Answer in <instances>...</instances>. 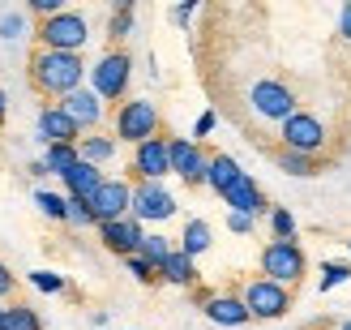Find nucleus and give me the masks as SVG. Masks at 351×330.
I'll return each instance as SVG.
<instances>
[{
    "label": "nucleus",
    "mask_w": 351,
    "mask_h": 330,
    "mask_svg": "<svg viewBox=\"0 0 351 330\" xmlns=\"http://www.w3.org/2000/svg\"><path fill=\"white\" fill-rule=\"evenodd\" d=\"M210 129H215V112H202V120H197V129H193V133H197V137H206Z\"/></svg>",
    "instance_id": "ea45409f"
},
{
    "label": "nucleus",
    "mask_w": 351,
    "mask_h": 330,
    "mask_svg": "<svg viewBox=\"0 0 351 330\" xmlns=\"http://www.w3.org/2000/svg\"><path fill=\"white\" fill-rule=\"evenodd\" d=\"M261 270H266L270 283H300L304 274V253L295 240H270L266 249H261Z\"/></svg>",
    "instance_id": "20e7f679"
},
{
    "label": "nucleus",
    "mask_w": 351,
    "mask_h": 330,
    "mask_svg": "<svg viewBox=\"0 0 351 330\" xmlns=\"http://www.w3.org/2000/svg\"><path fill=\"white\" fill-rule=\"evenodd\" d=\"M322 146H326V129H322L317 116L295 112L283 120V150H295V154H308L313 159V150H322Z\"/></svg>",
    "instance_id": "0eeeda50"
},
{
    "label": "nucleus",
    "mask_w": 351,
    "mask_h": 330,
    "mask_svg": "<svg viewBox=\"0 0 351 330\" xmlns=\"http://www.w3.org/2000/svg\"><path fill=\"white\" fill-rule=\"evenodd\" d=\"M30 13H39L43 22H47V17H56V13H64V9H60V0H30Z\"/></svg>",
    "instance_id": "f704fd0d"
},
{
    "label": "nucleus",
    "mask_w": 351,
    "mask_h": 330,
    "mask_svg": "<svg viewBox=\"0 0 351 330\" xmlns=\"http://www.w3.org/2000/svg\"><path fill=\"white\" fill-rule=\"evenodd\" d=\"M90 211H95V223L129 219V211H133V185L129 180H103L99 193L90 198Z\"/></svg>",
    "instance_id": "6e6552de"
},
{
    "label": "nucleus",
    "mask_w": 351,
    "mask_h": 330,
    "mask_svg": "<svg viewBox=\"0 0 351 330\" xmlns=\"http://www.w3.org/2000/svg\"><path fill=\"white\" fill-rule=\"evenodd\" d=\"M34 206H39L47 219H69V198H60V193H47V189H39V193H34Z\"/></svg>",
    "instance_id": "bb28decb"
},
{
    "label": "nucleus",
    "mask_w": 351,
    "mask_h": 330,
    "mask_svg": "<svg viewBox=\"0 0 351 330\" xmlns=\"http://www.w3.org/2000/svg\"><path fill=\"white\" fill-rule=\"evenodd\" d=\"M347 279H351V266H347V262H326V270H322V292L339 287V283H347Z\"/></svg>",
    "instance_id": "cd10ccee"
},
{
    "label": "nucleus",
    "mask_w": 351,
    "mask_h": 330,
    "mask_svg": "<svg viewBox=\"0 0 351 330\" xmlns=\"http://www.w3.org/2000/svg\"><path fill=\"white\" fill-rule=\"evenodd\" d=\"M206 318L219 322V326H244V322H253V314L244 309L240 296H206Z\"/></svg>",
    "instance_id": "f3484780"
},
{
    "label": "nucleus",
    "mask_w": 351,
    "mask_h": 330,
    "mask_svg": "<svg viewBox=\"0 0 351 330\" xmlns=\"http://www.w3.org/2000/svg\"><path fill=\"white\" fill-rule=\"evenodd\" d=\"M82 163V150L77 146H47V159H43V167L47 172H56V176L64 180L69 176V172H73Z\"/></svg>",
    "instance_id": "412c9836"
},
{
    "label": "nucleus",
    "mask_w": 351,
    "mask_h": 330,
    "mask_svg": "<svg viewBox=\"0 0 351 330\" xmlns=\"http://www.w3.org/2000/svg\"><path fill=\"white\" fill-rule=\"evenodd\" d=\"M39 137H43L47 146H77L82 142V129L64 116V108L56 103V108H43L39 112Z\"/></svg>",
    "instance_id": "4468645a"
},
{
    "label": "nucleus",
    "mask_w": 351,
    "mask_h": 330,
    "mask_svg": "<svg viewBox=\"0 0 351 330\" xmlns=\"http://www.w3.org/2000/svg\"><path fill=\"white\" fill-rule=\"evenodd\" d=\"M125 262H129V270H133V279H142V283H154V279H159V270H154L150 262H146V257H125Z\"/></svg>",
    "instance_id": "473e14b6"
},
{
    "label": "nucleus",
    "mask_w": 351,
    "mask_h": 330,
    "mask_svg": "<svg viewBox=\"0 0 351 330\" xmlns=\"http://www.w3.org/2000/svg\"><path fill=\"white\" fill-rule=\"evenodd\" d=\"M9 292H13V274H9V266H5V262H0V300H5Z\"/></svg>",
    "instance_id": "58836bf2"
},
{
    "label": "nucleus",
    "mask_w": 351,
    "mask_h": 330,
    "mask_svg": "<svg viewBox=\"0 0 351 330\" xmlns=\"http://www.w3.org/2000/svg\"><path fill=\"white\" fill-rule=\"evenodd\" d=\"M270 228H274V240H291V236H295L291 211H274V215H270Z\"/></svg>",
    "instance_id": "7c9ffc66"
},
{
    "label": "nucleus",
    "mask_w": 351,
    "mask_h": 330,
    "mask_svg": "<svg viewBox=\"0 0 351 330\" xmlns=\"http://www.w3.org/2000/svg\"><path fill=\"white\" fill-rule=\"evenodd\" d=\"M180 249H184L189 257H197V253H206V249H210V223H206V219H189Z\"/></svg>",
    "instance_id": "5701e85b"
},
{
    "label": "nucleus",
    "mask_w": 351,
    "mask_h": 330,
    "mask_svg": "<svg viewBox=\"0 0 351 330\" xmlns=\"http://www.w3.org/2000/svg\"><path fill=\"white\" fill-rule=\"evenodd\" d=\"M133 172H137V180H163L167 172H171V150L163 137H150V142H142L133 150Z\"/></svg>",
    "instance_id": "f8f14e48"
},
{
    "label": "nucleus",
    "mask_w": 351,
    "mask_h": 330,
    "mask_svg": "<svg viewBox=\"0 0 351 330\" xmlns=\"http://www.w3.org/2000/svg\"><path fill=\"white\" fill-rule=\"evenodd\" d=\"M129 215L137 223H146V219H171L176 215V198L167 193L159 180H137L133 185V211Z\"/></svg>",
    "instance_id": "9b49d317"
},
{
    "label": "nucleus",
    "mask_w": 351,
    "mask_h": 330,
    "mask_svg": "<svg viewBox=\"0 0 351 330\" xmlns=\"http://www.w3.org/2000/svg\"><path fill=\"white\" fill-rule=\"evenodd\" d=\"M82 78H86V64L73 51H47L39 47L30 56V82L39 95H51V99H69L73 91H82Z\"/></svg>",
    "instance_id": "f257e3e1"
},
{
    "label": "nucleus",
    "mask_w": 351,
    "mask_h": 330,
    "mask_svg": "<svg viewBox=\"0 0 351 330\" xmlns=\"http://www.w3.org/2000/svg\"><path fill=\"white\" fill-rule=\"evenodd\" d=\"M86 39H90V26H86V17L73 13V9H64L56 17H47V22L39 26V47L47 51H77L86 47Z\"/></svg>",
    "instance_id": "f03ea898"
},
{
    "label": "nucleus",
    "mask_w": 351,
    "mask_h": 330,
    "mask_svg": "<svg viewBox=\"0 0 351 330\" xmlns=\"http://www.w3.org/2000/svg\"><path fill=\"white\" fill-rule=\"evenodd\" d=\"M17 34H22V17L5 13V17H0V39H17Z\"/></svg>",
    "instance_id": "72a5a7b5"
},
{
    "label": "nucleus",
    "mask_w": 351,
    "mask_h": 330,
    "mask_svg": "<svg viewBox=\"0 0 351 330\" xmlns=\"http://www.w3.org/2000/svg\"><path fill=\"white\" fill-rule=\"evenodd\" d=\"M60 108H64V116L73 120L77 129H95L99 120H103V99L95 91H86V86H82V91H73L69 99H60Z\"/></svg>",
    "instance_id": "2eb2a0df"
},
{
    "label": "nucleus",
    "mask_w": 351,
    "mask_h": 330,
    "mask_svg": "<svg viewBox=\"0 0 351 330\" xmlns=\"http://www.w3.org/2000/svg\"><path fill=\"white\" fill-rule=\"evenodd\" d=\"M167 150H171V172H176L184 185H206L210 154H206L197 142H189V137H171Z\"/></svg>",
    "instance_id": "9d476101"
},
{
    "label": "nucleus",
    "mask_w": 351,
    "mask_h": 330,
    "mask_svg": "<svg viewBox=\"0 0 351 330\" xmlns=\"http://www.w3.org/2000/svg\"><path fill=\"white\" fill-rule=\"evenodd\" d=\"M223 202L232 206V215H249V219L261 215V206H266V202H261V189H257V180L249 176V172H244V176H240L232 189H227Z\"/></svg>",
    "instance_id": "dca6fc26"
},
{
    "label": "nucleus",
    "mask_w": 351,
    "mask_h": 330,
    "mask_svg": "<svg viewBox=\"0 0 351 330\" xmlns=\"http://www.w3.org/2000/svg\"><path fill=\"white\" fill-rule=\"evenodd\" d=\"M77 150H82V159L86 163H108L112 159V154H116V142H112V137H82V142H77Z\"/></svg>",
    "instance_id": "b1692460"
},
{
    "label": "nucleus",
    "mask_w": 351,
    "mask_h": 330,
    "mask_svg": "<svg viewBox=\"0 0 351 330\" xmlns=\"http://www.w3.org/2000/svg\"><path fill=\"white\" fill-rule=\"evenodd\" d=\"M249 103H253V112L266 116V120H287V116H295V95H291V86L274 82V78L257 82L253 91H249Z\"/></svg>",
    "instance_id": "423d86ee"
},
{
    "label": "nucleus",
    "mask_w": 351,
    "mask_h": 330,
    "mask_svg": "<svg viewBox=\"0 0 351 330\" xmlns=\"http://www.w3.org/2000/svg\"><path fill=\"white\" fill-rule=\"evenodd\" d=\"M99 236H103V245H108L112 253H120V257H133L137 249H142V240H146L142 223H137L133 215L116 219V223H99Z\"/></svg>",
    "instance_id": "ddd939ff"
},
{
    "label": "nucleus",
    "mask_w": 351,
    "mask_h": 330,
    "mask_svg": "<svg viewBox=\"0 0 351 330\" xmlns=\"http://www.w3.org/2000/svg\"><path fill=\"white\" fill-rule=\"evenodd\" d=\"M227 228L244 236V232H253V219H249V215H227Z\"/></svg>",
    "instance_id": "c9c22d12"
},
{
    "label": "nucleus",
    "mask_w": 351,
    "mask_h": 330,
    "mask_svg": "<svg viewBox=\"0 0 351 330\" xmlns=\"http://www.w3.org/2000/svg\"><path fill=\"white\" fill-rule=\"evenodd\" d=\"M163 279L167 283H180V287H189V283H197V266H193V257L184 253V249H171V257L163 262Z\"/></svg>",
    "instance_id": "aec40b11"
},
{
    "label": "nucleus",
    "mask_w": 351,
    "mask_h": 330,
    "mask_svg": "<svg viewBox=\"0 0 351 330\" xmlns=\"http://www.w3.org/2000/svg\"><path fill=\"white\" fill-rule=\"evenodd\" d=\"M30 283L39 287V292H64V279H60V274H51V270H30Z\"/></svg>",
    "instance_id": "2f4dec72"
},
{
    "label": "nucleus",
    "mask_w": 351,
    "mask_h": 330,
    "mask_svg": "<svg viewBox=\"0 0 351 330\" xmlns=\"http://www.w3.org/2000/svg\"><path fill=\"white\" fill-rule=\"evenodd\" d=\"M240 176H244V172H240V163L232 159V154H210V172H206V185L215 189L219 198H223V193H227V189H232Z\"/></svg>",
    "instance_id": "6ab92c4d"
},
{
    "label": "nucleus",
    "mask_w": 351,
    "mask_h": 330,
    "mask_svg": "<svg viewBox=\"0 0 351 330\" xmlns=\"http://www.w3.org/2000/svg\"><path fill=\"white\" fill-rule=\"evenodd\" d=\"M0 330H43V322L30 305H9L5 314H0Z\"/></svg>",
    "instance_id": "4be33fe9"
},
{
    "label": "nucleus",
    "mask_w": 351,
    "mask_h": 330,
    "mask_svg": "<svg viewBox=\"0 0 351 330\" xmlns=\"http://www.w3.org/2000/svg\"><path fill=\"white\" fill-rule=\"evenodd\" d=\"M103 180H108V176H103L95 163H86V159H82V163L64 176V189H69V198H86V202H90V198L99 193V185H103Z\"/></svg>",
    "instance_id": "a211bd4d"
},
{
    "label": "nucleus",
    "mask_w": 351,
    "mask_h": 330,
    "mask_svg": "<svg viewBox=\"0 0 351 330\" xmlns=\"http://www.w3.org/2000/svg\"><path fill=\"white\" fill-rule=\"evenodd\" d=\"M339 34H343V39L351 43V0L343 5V17H339Z\"/></svg>",
    "instance_id": "e433bc0d"
},
{
    "label": "nucleus",
    "mask_w": 351,
    "mask_h": 330,
    "mask_svg": "<svg viewBox=\"0 0 351 330\" xmlns=\"http://www.w3.org/2000/svg\"><path fill=\"white\" fill-rule=\"evenodd\" d=\"M69 223H77V228H90L95 223V211L86 198H69Z\"/></svg>",
    "instance_id": "c756f323"
},
{
    "label": "nucleus",
    "mask_w": 351,
    "mask_h": 330,
    "mask_svg": "<svg viewBox=\"0 0 351 330\" xmlns=\"http://www.w3.org/2000/svg\"><path fill=\"white\" fill-rule=\"evenodd\" d=\"M244 309H249L253 318H283L287 309H291V296H287V287L283 283H270V279H253L249 287H244Z\"/></svg>",
    "instance_id": "39448f33"
},
{
    "label": "nucleus",
    "mask_w": 351,
    "mask_h": 330,
    "mask_svg": "<svg viewBox=\"0 0 351 330\" xmlns=\"http://www.w3.org/2000/svg\"><path fill=\"white\" fill-rule=\"evenodd\" d=\"M129 30H133V5H120V9L112 13V26H108V34H112V39H125Z\"/></svg>",
    "instance_id": "c85d7f7f"
},
{
    "label": "nucleus",
    "mask_w": 351,
    "mask_h": 330,
    "mask_svg": "<svg viewBox=\"0 0 351 330\" xmlns=\"http://www.w3.org/2000/svg\"><path fill=\"white\" fill-rule=\"evenodd\" d=\"M137 257H146V262H150L154 270H163V262L171 257L167 236H146V240H142V249H137Z\"/></svg>",
    "instance_id": "393cba45"
},
{
    "label": "nucleus",
    "mask_w": 351,
    "mask_h": 330,
    "mask_svg": "<svg viewBox=\"0 0 351 330\" xmlns=\"http://www.w3.org/2000/svg\"><path fill=\"white\" fill-rule=\"evenodd\" d=\"M339 330H351V322H343V326H339Z\"/></svg>",
    "instance_id": "79ce46f5"
},
{
    "label": "nucleus",
    "mask_w": 351,
    "mask_h": 330,
    "mask_svg": "<svg viewBox=\"0 0 351 330\" xmlns=\"http://www.w3.org/2000/svg\"><path fill=\"white\" fill-rule=\"evenodd\" d=\"M129 56L125 51H108L95 69H90V82H95V95L99 99H125V86H129Z\"/></svg>",
    "instance_id": "1a4fd4ad"
},
{
    "label": "nucleus",
    "mask_w": 351,
    "mask_h": 330,
    "mask_svg": "<svg viewBox=\"0 0 351 330\" xmlns=\"http://www.w3.org/2000/svg\"><path fill=\"white\" fill-rule=\"evenodd\" d=\"M0 314H5V309H0Z\"/></svg>",
    "instance_id": "37998d69"
},
{
    "label": "nucleus",
    "mask_w": 351,
    "mask_h": 330,
    "mask_svg": "<svg viewBox=\"0 0 351 330\" xmlns=\"http://www.w3.org/2000/svg\"><path fill=\"white\" fill-rule=\"evenodd\" d=\"M5 112H9V103H5V91H0V120H5Z\"/></svg>",
    "instance_id": "a19ab883"
},
{
    "label": "nucleus",
    "mask_w": 351,
    "mask_h": 330,
    "mask_svg": "<svg viewBox=\"0 0 351 330\" xmlns=\"http://www.w3.org/2000/svg\"><path fill=\"white\" fill-rule=\"evenodd\" d=\"M278 167H283L287 176H317L313 159H308V154H295V150H278Z\"/></svg>",
    "instance_id": "a878e982"
},
{
    "label": "nucleus",
    "mask_w": 351,
    "mask_h": 330,
    "mask_svg": "<svg viewBox=\"0 0 351 330\" xmlns=\"http://www.w3.org/2000/svg\"><path fill=\"white\" fill-rule=\"evenodd\" d=\"M116 133L125 137V142H133V146H142V142H150V137H159V108H154L150 99H129V103H120V112H116Z\"/></svg>",
    "instance_id": "7ed1b4c3"
},
{
    "label": "nucleus",
    "mask_w": 351,
    "mask_h": 330,
    "mask_svg": "<svg viewBox=\"0 0 351 330\" xmlns=\"http://www.w3.org/2000/svg\"><path fill=\"white\" fill-rule=\"evenodd\" d=\"M193 9H197V5H193V0H189V5H176V9H171V22H180V26H184L189 17H193Z\"/></svg>",
    "instance_id": "4c0bfd02"
}]
</instances>
